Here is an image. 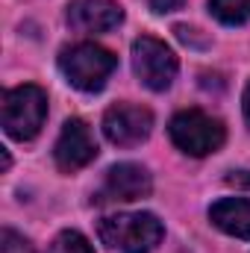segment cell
<instances>
[{
	"instance_id": "1",
	"label": "cell",
	"mask_w": 250,
	"mask_h": 253,
	"mask_svg": "<svg viewBox=\"0 0 250 253\" xmlns=\"http://www.w3.org/2000/svg\"><path fill=\"white\" fill-rule=\"evenodd\" d=\"M0 121L9 138L15 141H30L42 132V126L47 121V94L44 88L24 83L15 88L3 91V103H0Z\"/></svg>"
},
{
	"instance_id": "2",
	"label": "cell",
	"mask_w": 250,
	"mask_h": 253,
	"mask_svg": "<svg viewBox=\"0 0 250 253\" xmlns=\"http://www.w3.org/2000/svg\"><path fill=\"white\" fill-rule=\"evenodd\" d=\"M97 233L103 245L121 253H150L162 242L165 227L153 212H121V215H106L97 224Z\"/></svg>"
},
{
	"instance_id": "3",
	"label": "cell",
	"mask_w": 250,
	"mask_h": 253,
	"mask_svg": "<svg viewBox=\"0 0 250 253\" xmlns=\"http://www.w3.org/2000/svg\"><path fill=\"white\" fill-rule=\"evenodd\" d=\"M115 68H118V56L94 42L71 44L59 53V71L65 74V80L74 88L88 91V94L100 91Z\"/></svg>"
},
{
	"instance_id": "4",
	"label": "cell",
	"mask_w": 250,
	"mask_h": 253,
	"mask_svg": "<svg viewBox=\"0 0 250 253\" xmlns=\"http://www.w3.org/2000/svg\"><path fill=\"white\" fill-rule=\"evenodd\" d=\"M168 135L188 156H209L227 138L224 124L218 118L200 112V109H183V112H177L171 118V124H168Z\"/></svg>"
},
{
	"instance_id": "5",
	"label": "cell",
	"mask_w": 250,
	"mask_h": 253,
	"mask_svg": "<svg viewBox=\"0 0 250 253\" xmlns=\"http://www.w3.org/2000/svg\"><path fill=\"white\" fill-rule=\"evenodd\" d=\"M177 68H180V62L165 42H159L153 36H141L132 42V71L150 91L171 88Z\"/></svg>"
},
{
	"instance_id": "6",
	"label": "cell",
	"mask_w": 250,
	"mask_h": 253,
	"mask_svg": "<svg viewBox=\"0 0 250 253\" xmlns=\"http://www.w3.org/2000/svg\"><path fill=\"white\" fill-rule=\"evenodd\" d=\"M153 129V112L135 103H115L103 115V135L115 147H135L147 141Z\"/></svg>"
},
{
	"instance_id": "7",
	"label": "cell",
	"mask_w": 250,
	"mask_h": 253,
	"mask_svg": "<svg viewBox=\"0 0 250 253\" xmlns=\"http://www.w3.org/2000/svg\"><path fill=\"white\" fill-rule=\"evenodd\" d=\"M94 156H97V141H94L88 124H85L83 118L65 121L62 132H59V138H56V147H53L56 168L65 171V174H74V171L85 168Z\"/></svg>"
},
{
	"instance_id": "8",
	"label": "cell",
	"mask_w": 250,
	"mask_h": 253,
	"mask_svg": "<svg viewBox=\"0 0 250 253\" xmlns=\"http://www.w3.org/2000/svg\"><path fill=\"white\" fill-rule=\"evenodd\" d=\"M150 189H153V180H150L147 168H141L135 162H121V165H112L106 171V180H103V189L97 194V200H103V203H132V200L147 197Z\"/></svg>"
},
{
	"instance_id": "9",
	"label": "cell",
	"mask_w": 250,
	"mask_h": 253,
	"mask_svg": "<svg viewBox=\"0 0 250 253\" xmlns=\"http://www.w3.org/2000/svg\"><path fill=\"white\" fill-rule=\"evenodd\" d=\"M121 21H124V9L115 0H71L68 6V27L83 36L109 33L121 27Z\"/></svg>"
},
{
	"instance_id": "10",
	"label": "cell",
	"mask_w": 250,
	"mask_h": 253,
	"mask_svg": "<svg viewBox=\"0 0 250 253\" xmlns=\"http://www.w3.org/2000/svg\"><path fill=\"white\" fill-rule=\"evenodd\" d=\"M209 221L236 239H250V197H221L209 206Z\"/></svg>"
},
{
	"instance_id": "11",
	"label": "cell",
	"mask_w": 250,
	"mask_h": 253,
	"mask_svg": "<svg viewBox=\"0 0 250 253\" xmlns=\"http://www.w3.org/2000/svg\"><path fill=\"white\" fill-rule=\"evenodd\" d=\"M209 12L227 27H242L250 21V0H209Z\"/></svg>"
},
{
	"instance_id": "12",
	"label": "cell",
	"mask_w": 250,
	"mask_h": 253,
	"mask_svg": "<svg viewBox=\"0 0 250 253\" xmlns=\"http://www.w3.org/2000/svg\"><path fill=\"white\" fill-rule=\"evenodd\" d=\"M50 253H94V248H91V242H88L80 230H62V233L53 239Z\"/></svg>"
},
{
	"instance_id": "13",
	"label": "cell",
	"mask_w": 250,
	"mask_h": 253,
	"mask_svg": "<svg viewBox=\"0 0 250 253\" xmlns=\"http://www.w3.org/2000/svg\"><path fill=\"white\" fill-rule=\"evenodd\" d=\"M0 251L3 253H36L33 251V245L24 239V236H18L15 230H3V236H0Z\"/></svg>"
},
{
	"instance_id": "14",
	"label": "cell",
	"mask_w": 250,
	"mask_h": 253,
	"mask_svg": "<svg viewBox=\"0 0 250 253\" xmlns=\"http://www.w3.org/2000/svg\"><path fill=\"white\" fill-rule=\"evenodd\" d=\"M186 0H150V9L153 12H174V9H180Z\"/></svg>"
},
{
	"instance_id": "15",
	"label": "cell",
	"mask_w": 250,
	"mask_h": 253,
	"mask_svg": "<svg viewBox=\"0 0 250 253\" xmlns=\"http://www.w3.org/2000/svg\"><path fill=\"white\" fill-rule=\"evenodd\" d=\"M245 121H248V126H250V85L245 88Z\"/></svg>"
}]
</instances>
